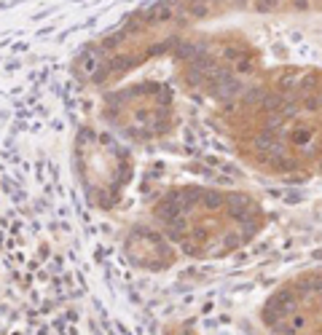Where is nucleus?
Returning a JSON list of instances; mask_svg holds the SVG:
<instances>
[{"label":"nucleus","instance_id":"3","mask_svg":"<svg viewBox=\"0 0 322 335\" xmlns=\"http://www.w3.org/2000/svg\"><path fill=\"white\" fill-rule=\"evenodd\" d=\"M306 5H309V0H296V8H301V11H304Z\"/></svg>","mask_w":322,"mask_h":335},{"label":"nucleus","instance_id":"1","mask_svg":"<svg viewBox=\"0 0 322 335\" xmlns=\"http://www.w3.org/2000/svg\"><path fill=\"white\" fill-rule=\"evenodd\" d=\"M269 335H322V271L296 276L261 309Z\"/></svg>","mask_w":322,"mask_h":335},{"label":"nucleus","instance_id":"2","mask_svg":"<svg viewBox=\"0 0 322 335\" xmlns=\"http://www.w3.org/2000/svg\"><path fill=\"white\" fill-rule=\"evenodd\" d=\"M258 8H261V11H269V8H274V0H258Z\"/></svg>","mask_w":322,"mask_h":335}]
</instances>
